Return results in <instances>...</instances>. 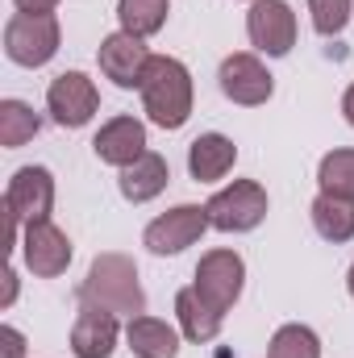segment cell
<instances>
[{
  "label": "cell",
  "instance_id": "cell-18",
  "mask_svg": "<svg viewBox=\"0 0 354 358\" xmlns=\"http://www.w3.org/2000/svg\"><path fill=\"white\" fill-rule=\"evenodd\" d=\"M125 338H129V350H134L138 358H176L179 355V334L167 325V321L146 317V313L129 321Z\"/></svg>",
  "mask_w": 354,
  "mask_h": 358
},
{
  "label": "cell",
  "instance_id": "cell-27",
  "mask_svg": "<svg viewBox=\"0 0 354 358\" xmlns=\"http://www.w3.org/2000/svg\"><path fill=\"white\" fill-rule=\"evenodd\" d=\"M342 113H346V121L354 125V84L346 88V96H342Z\"/></svg>",
  "mask_w": 354,
  "mask_h": 358
},
{
  "label": "cell",
  "instance_id": "cell-3",
  "mask_svg": "<svg viewBox=\"0 0 354 358\" xmlns=\"http://www.w3.org/2000/svg\"><path fill=\"white\" fill-rule=\"evenodd\" d=\"M59 17L55 13H17L4 25V55L17 67H46L59 55Z\"/></svg>",
  "mask_w": 354,
  "mask_h": 358
},
{
  "label": "cell",
  "instance_id": "cell-28",
  "mask_svg": "<svg viewBox=\"0 0 354 358\" xmlns=\"http://www.w3.org/2000/svg\"><path fill=\"white\" fill-rule=\"evenodd\" d=\"M4 279H8V283H4V304H13V296H17V275H13V271H8V275H4Z\"/></svg>",
  "mask_w": 354,
  "mask_h": 358
},
{
  "label": "cell",
  "instance_id": "cell-16",
  "mask_svg": "<svg viewBox=\"0 0 354 358\" xmlns=\"http://www.w3.org/2000/svg\"><path fill=\"white\" fill-rule=\"evenodd\" d=\"M167 179H171V167H167V159L163 155H155V150H146L134 167H125L121 171V196L129 200V204H146V200H155L163 187H167Z\"/></svg>",
  "mask_w": 354,
  "mask_h": 358
},
{
  "label": "cell",
  "instance_id": "cell-4",
  "mask_svg": "<svg viewBox=\"0 0 354 358\" xmlns=\"http://www.w3.org/2000/svg\"><path fill=\"white\" fill-rule=\"evenodd\" d=\"M204 208H208V225L213 229H221V234H250V229L263 225L267 217V192L255 179H234Z\"/></svg>",
  "mask_w": 354,
  "mask_h": 358
},
{
  "label": "cell",
  "instance_id": "cell-10",
  "mask_svg": "<svg viewBox=\"0 0 354 358\" xmlns=\"http://www.w3.org/2000/svg\"><path fill=\"white\" fill-rule=\"evenodd\" d=\"M21 255H25V267L34 275L55 279L71 267V238L55 221H29L21 229Z\"/></svg>",
  "mask_w": 354,
  "mask_h": 358
},
{
  "label": "cell",
  "instance_id": "cell-20",
  "mask_svg": "<svg viewBox=\"0 0 354 358\" xmlns=\"http://www.w3.org/2000/svg\"><path fill=\"white\" fill-rule=\"evenodd\" d=\"M167 0H117V21L134 38H150L167 25Z\"/></svg>",
  "mask_w": 354,
  "mask_h": 358
},
{
  "label": "cell",
  "instance_id": "cell-2",
  "mask_svg": "<svg viewBox=\"0 0 354 358\" xmlns=\"http://www.w3.org/2000/svg\"><path fill=\"white\" fill-rule=\"evenodd\" d=\"M138 92H142V113L159 129H179L192 117V76L171 55H150Z\"/></svg>",
  "mask_w": 354,
  "mask_h": 358
},
{
  "label": "cell",
  "instance_id": "cell-5",
  "mask_svg": "<svg viewBox=\"0 0 354 358\" xmlns=\"http://www.w3.org/2000/svg\"><path fill=\"white\" fill-rule=\"evenodd\" d=\"M221 317L238 304L242 287H246V263L238 250H208L200 263H196V283H192Z\"/></svg>",
  "mask_w": 354,
  "mask_h": 358
},
{
  "label": "cell",
  "instance_id": "cell-19",
  "mask_svg": "<svg viewBox=\"0 0 354 358\" xmlns=\"http://www.w3.org/2000/svg\"><path fill=\"white\" fill-rule=\"evenodd\" d=\"M313 229L325 238V242H351L354 238V200L351 196H330V192H321L317 200H313Z\"/></svg>",
  "mask_w": 354,
  "mask_h": 358
},
{
  "label": "cell",
  "instance_id": "cell-1",
  "mask_svg": "<svg viewBox=\"0 0 354 358\" xmlns=\"http://www.w3.org/2000/svg\"><path fill=\"white\" fill-rule=\"evenodd\" d=\"M80 304L104 308L113 317H142L146 313V292L138 283V267L129 255H96L88 267V279L80 287Z\"/></svg>",
  "mask_w": 354,
  "mask_h": 358
},
{
  "label": "cell",
  "instance_id": "cell-15",
  "mask_svg": "<svg viewBox=\"0 0 354 358\" xmlns=\"http://www.w3.org/2000/svg\"><path fill=\"white\" fill-rule=\"evenodd\" d=\"M238 163V146L225 138V134H200L192 146H187V171L196 183H217L234 171Z\"/></svg>",
  "mask_w": 354,
  "mask_h": 358
},
{
  "label": "cell",
  "instance_id": "cell-9",
  "mask_svg": "<svg viewBox=\"0 0 354 358\" xmlns=\"http://www.w3.org/2000/svg\"><path fill=\"white\" fill-rule=\"evenodd\" d=\"M4 208H8V217L17 225L50 221V208H55V176L46 167H21L17 176L8 179Z\"/></svg>",
  "mask_w": 354,
  "mask_h": 358
},
{
  "label": "cell",
  "instance_id": "cell-13",
  "mask_svg": "<svg viewBox=\"0 0 354 358\" xmlns=\"http://www.w3.org/2000/svg\"><path fill=\"white\" fill-rule=\"evenodd\" d=\"M92 150L100 163L108 167H134L142 155H146V125L138 117H113L100 125V134L92 138Z\"/></svg>",
  "mask_w": 354,
  "mask_h": 358
},
{
  "label": "cell",
  "instance_id": "cell-24",
  "mask_svg": "<svg viewBox=\"0 0 354 358\" xmlns=\"http://www.w3.org/2000/svg\"><path fill=\"white\" fill-rule=\"evenodd\" d=\"M309 13H313V29L321 38H338L354 17V0H309Z\"/></svg>",
  "mask_w": 354,
  "mask_h": 358
},
{
  "label": "cell",
  "instance_id": "cell-17",
  "mask_svg": "<svg viewBox=\"0 0 354 358\" xmlns=\"http://www.w3.org/2000/svg\"><path fill=\"white\" fill-rule=\"evenodd\" d=\"M176 317H179L183 338L196 342V346H204V342H213V338L221 334V313H217L196 287H183L176 296Z\"/></svg>",
  "mask_w": 354,
  "mask_h": 358
},
{
  "label": "cell",
  "instance_id": "cell-6",
  "mask_svg": "<svg viewBox=\"0 0 354 358\" xmlns=\"http://www.w3.org/2000/svg\"><path fill=\"white\" fill-rule=\"evenodd\" d=\"M204 229H208V208H200V204H176L171 213H163V217H155L146 225L142 242H146L150 255H183L187 246H196L204 238Z\"/></svg>",
  "mask_w": 354,
  "mask_h": 358
},
{
  "label": "cell",
  "instance_id": "cell-14",
  "mask_svg": "<svg viewBox=\"0 0 354 358\" xmlns=\"http://www.w3.org/2000/svg\"><path fill=\"white\" fill-rule=\"evenodd\" d=\"M117 346V317L104 308L80 304V317L71 325V355L76 358H108Z\"/></svg>",
  "mask_w": 354,
  "mask_h": 358
},
{
  "label": "cell",
  "instance_id": "cell-29",
  "mask_svg": "<svg viewBox=\"0 0 354 358\" xmlns=\"http://www.w3.org/2000/svg\"><path fill=\"white\" fill-rule=\"evenodd\" d=\"M346 287H351V296H354V267H351V275H346Z\"/></svg>",
  "mask_w": 354,
  "mask_h": 358
},
{
  "label": "cell",
  "instance_id": "cell-12",
  "mask_svg": "<svg viewBox=\"0 0 354 358\" xmlns=\"http://www.w3.org/2000/svg\"><path fill=\"white\" fill-rule=\"evenodd\" d=\"M217 80H221V92H225L234 104H242V108L267 104L271 92H275V80H271V71L259 63V55H229V59L221 63Z\"/></svg>",
  "mask_w": 354,
  "mask_h": 358
},
{
  "label": "cell",
  "instance_id": "cell-23",
  "mask_svg": "<svg viewBox=\"0 0 354 358\" xmlns=\"http://www.w3.org/2000/svg\"><path fill=\"white\" fill-rule=\"evenodd\" d=\"M317 183L330 196H351L354 200V150H330L317 167Z\"/></svg>",
  "mask_w": 354,
  "mask_h": 358
},
{
  "label": "cell",
  "instance_id": "cell-7",
  "mask_svg": "<svg viewBox=\"0 0 354 358\" xmlns=\"http://www.w3.org/2000/svg\"><path fill=\"white\" fill-rule=\"evenodd\" d=\"M96 108H100V92H96V84L84 71H63V76L50 80V88H46V113L55 117V125L80 129V125H88L92 117H96Z\"/></svg>",
  "mask_w": 354,
  "mask_h": 358
},
{
  "label": "cell",
  "instance_id": "cell-25",
  "mask_svg": "<svg viewBox=\"0 0 354 358\" xmlns=\"http://www.w3.org/2000/svg\"><path fill=\"white\" fill-rule=\"evenodd\" d=\"M0 342H4V358H25V338H21V329L4 325V329H0Z\"/></svg>",
  "mask_w": 354,
  "mask_h": 358
},
{
  "label": "cell",
  "instance_id": "cell-11",
  "mask_svg": "<svg viewBox=\"0 0 354 358\" xmlns=\"http://www.w3.org/2000/svg\"><path fill=\"white\" fill-rule=\"evenodd\" d=\"M96 63H100L104 80H113L117 88L129 92V88H142V76H146L150 50L142 46V38H134V34L117 29V34H108V38L100 42V50H96Z\"/></svg>",
  "mask_w": 354,
  "mask_h": 358
},
{
  "label": "cell",
  "instance_id": "cell-21",
  "mask_svg": "<svg viewBox=\"0 0 354 358\" xmlns=\"http://www.w3.org/2000/svg\"><path fill=\"white\" fill-rule=\"evenodd\" d=\"M38 129H42V117L25 100H0V146L17 150L29 138H38Z\"/></svg>",
  "mask_w": 354,
  "mask_h": 358
},
{
  "label": "cell",
  "instance_id": "cell-26",
  "mask_svg": "<svg viewBox=\"0 0 354 358\" xmlns=\"http://www.w3.org/2000/svg\"><path fill=\"white\" fill-rule=\"evenodd\" d=\"M13 4H17V13H55L59 0H13Z\"/></svg>",
  "mask_w": 354,
  "mask_h": 358
},
{
  "label": "cell",
  "instance_id": "cell-8",
  "mask_svg": "<svg viewBox=\"0 0 354 358\" xmlns=\"http://www.w3.org/2000/svg\"><path fill=\"white\" fill-rule=\"evenodd\" d=\"M250 46L263 50L267 59H283L296 46V13L288 0H255L246 13Z\"/></svg>",
  "mask_w": 354,
  "mask_h": 358
},
{
  "label": "cell",
  "instance_id": "cell-22",
  "mask_svg": "<svg viewBox=\"0 0 354 358\" xmlns=\"http://www.w3.org/2000/svg\"><path fill=\"white\" fill-rule=\"evenodd\" d=\"M267 358H321V338L309 329V325H279Z\"/></svg>",
  "mask_w": 354,
  "mask_h": 358
}]
</instances>
